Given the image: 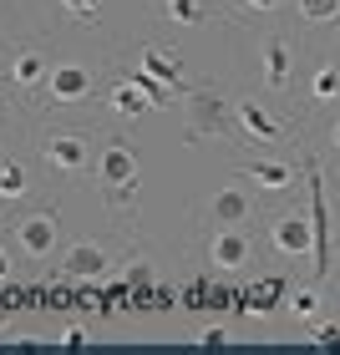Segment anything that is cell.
I'll return each instance as SVG.
<instances>
[{"instance_id":"10","label":"cell","mask_w":340,"mask_h":355,"mask_svg":"<svg viewBox=\"0 0 340 355\" xmlns=\"http://www.w3.org/2000/svg\"><path fill=\"white\" fill-rule=\"evenodd\" d=\"M295 41L280 36V31H259L254 36V71H259V87L264 96H289L295 92Z\"/></svg>"},{"instance_id":"4","label":"cell","mask_w":340,"mask_h":355,"mask_svg":"<svg viewBox=\"0 0 340 355\" xmlns=\"http://www.w3.org/2000/svg\"><path fill=\"white\" fill-rule=\"evenodd\" d=\"M96 148H102V127H87L76 117H46L31 127V153L56 183H82L96 173Z\"/></svg>"},{"instance_id":"24","label":"cell","mask_w":340,"mask_h":355,"mask_svg":"<svg viewBox=\"0 0 340 355\" xmlns=\"http://www.w3.org/2000/svg\"><path fill=\"white\" fill-rule=\"evenodd\" d=\"M295 15L305 26H340V0H295Z\"/></svg>"},{"instance_id":"14","label":"cell","mask_w":340,"mask_h":355,"mask_svg":"<svg viewBox=\"0 0 340 355\" xmlns=\"http://www.w3.org/2000/svg\"><path fill=\"white\" fill-rule=\"evenodd\" d=\"M112 249L107 244H96V239H82V244H71L67 254L56 259V274L51 279H61V284H102L107 274H112Z\"/></svg>"},{"instance_id":"33","label":"cell","mask_w":340,"mask_h":355,"mask_svg":"<svg viewBox=\"0 0 340 355\" xmlns=\"http://www.w3.org/2000/svg\"><path fill=\"white\" fill-rule=\"evenodd\" d=\"M0 82H6V67H0Z\"/></svg>"},{"instance_id":"23","label":"cell","mask_w":340,"mask_h":355,"mask_svg":"<svg viewBox=\"0 0 340 355\" xmlns=\"http://www.w3.org/2000/svg\"><path fill=\"white\" fill-rule=\"evenodd\" d=\"M61 26H76V31H102V0H51Z\"/></svg>"},{"instance_id":"27","label":"cell","mask_w":340,"mask_h":355,"mask_svg":"<svg viewBox=\"0 0 340 355\" xmlns=\"http://www.w3.org/2000/svg\"><path fill=\"white\" fill-rule=\"evenodd\" d=\"M198 340H203V345H223V340H234V335L223 330V325H208V330H198Z\"/></svg>"},{"instance_id":"5","label":"cell","mask_w":340,"mask_h":355,"mask_svg":"<svg viewBox=\"0 0 340 355\" xmlns=\"http://www.w3.org/2000/svg\"><path fill=\"white\" fill-rule=\"evenodd\" d=\"M183 142L198 148V142H234L239 122H234V96L223 92V82H193L183 96Z\"/></svg>"},{"instance_id":"20","label":"cell","mask_w":340,"mask_h":355,"mask_svg":"<svg viewBox=\"0 0 340 355\" xmlns=\"http://www.w3.org/2000/svg\"><path fill=\"white\" fill-rule=\"evenodd\" d=\"M305 96H310V107L340 102V61L335 56H315L310 61V71H305Z\"/></svg>"},{"instance_id":"19","label":"cell","mask_w":340,"mask_h":355,"mask_svg":"<svg viewBox=\"0 0 340 355\" xmlns=\"http://www.w3.org/2000/svg\"><path fill=\"white\" fill-rule=\"evenodd\" d=\"M102 284H127V289H153L158 284V264H153V254L142 249V244H133V254H122L117 264H112V274Z\"/></svg>"},{"instance_id":"8","label":"cell","mask_w":340,"mask_h":355,"mask_svg":"<svg viewBox=\"0 0 340 355\" xmlns=\"http://www.w3.org/2000/svg\"><path fill=\"white\" fill-rule=\"evenodd\" d=\"M10 239L31 264H46L61 249V203H36L10 218Z\"/></svg>"},{"instance_id":"22","label":"cell","mask_w":340,"mask_h":355,"mask_svg":"<svg viewBox=\"0 0 340 355\" xmlns=\"http://www.w3.org/2000/svg\"><path fill=\"white\" fill-rule=\"evenodd\" d=\"M31 127H36V122H31L26 112L10 102V92H6V87H0V148H15V142H31Z\"/></svg>"},{"instance_id":"28","label":"cell","mask_w":340,"mask_h":355,"mask_svg":"<svg viewBox=\"0 0 340 355\" xmlns=\"http://www.w3.org/2000/svg\"><path fill=\"white\" fill-rule=\"evenodd\" d=\"M92 335H96L92 325H67V330H61V340H71V345H76V340H92Z\"/></svg>"},{"instance_id":"13","label":"cell","mask_w":340,"mask_h":355,"mask_svg":"<svg viewBox=\"0 0 340 355\" xmlns=\"http://www.w3.org/2000/svg\"><path fill=\"white\" fill-rule=\"evenodd\" d=\"M264 244L274 259H310L315 254V223H310V208H289V214H274L269 218V229H264Z\"/></svg>"},{"instance_id":"21","label":"cell","mask_w":340,"mask_h":355,"mask_svg":"<svg viewBox=\"0 0 340 355\" xmlns=\"http://www.w3.org/2000/svg\"><path fill=\"white\" fill-rule=\"evenodd\" d=\"M320 289L325 284H289L284 289V300H280V315H289L295 325H315L320 315H325V300H320Z\"/></svg>"},{"instance_id":"9","label":"cell","mask_w":340,"mask_h":355,"mask_svg":"<svg viewBox=\"0 0 340 355\" xmlns=\"http://www.w3.org/2000/svg\"><path fill=\"white\" fill-rule=\"evenodd\" d=\"M127 67H137V71H148L158 87H168V96L178 102V96H183L188 87H193V76H188V61L173 51L168 41H158V36H142L133 51H117Z\"/></svg>"},{"instance_id":"3","label":"cell","mask_w":340,"mask_h":355,"mask_svg":"<svg viewBox=\"0 0 340 355\" xmlns=\"http://www.w3.org/2000/svg\"><path fill=\"white\" fill-rule=\"evenodd\" d=\"M51 56H56V46H51V31L46 26H26V21H15L6 31V46H0V67H6V87L10 92V102L26 112L31 122L41 117V96H46V71H51Z\"/></svg>"},{"instance_id":"11","label":"cell","mask_w":340,"mask_h":355,"mask_svg":"<svg viewBox=\"0 0 340 355\" xmlns=\"http://www.w3.org/2000/svg\"><path fill=\"white\" fill-rule=\"evenodd\" d=\"M254 203H259V193L249 183H223V188H214L198 208H193V234L223 229V223H249L254 218Z\"/></svg>"},{"instance_id":"29","label":"cell","mask_w":340,"mask_h":355,"mask_svg":"<svg viewBox=\"0 0 340 355\" xmlns=\"http://www.w3.org/2000/svg\"><path fill=\"white\" fill-rule=\"evenodd\" d=\"M15 21H21V15H15V10L6 6V0H0V31H6V26H15Z\"/></svg>"},{"instance_id":"25","label":"cell","mask_w":340,"mask_h":355,"mask_svg":"<svg viewBox=\"0 0 340 355\" xmlns=\"http://www.w3.org/2000/svg\"><path fill=\"white\" fill-rule=\"evenodd\" d=\"M280 6H284V0H234L239 15H274Z\"/></svg>"},{"instance_id":"18","label":"cell","mask_w":340,"mask_h":355,"mask_svg":"<svg viewBox=\"0 0 340 355\" xmlns=\"http://www.w3.org/2000/svg\"><path fill=\"white\" fill-rule=\"evenodd\" d=\"M219 10L208 0H153V26H168V31H198Z\"/></svg>"},{"instance_id":"1","label":"cell","mask_w":340,"mask_h":355,"mask_svg":"<svg viewBox=\"0 0 340 355\" xmlns=\"http://www.w3.org/2000/svg\"><path fill=\"white\" fill-rule=\"evenodd\" d=\"M112 56H117V46H107V41L96 46V51H82V46L56 51L51 56V71H46L41 117H82V107L102 102L107 76H112Z\"/></svg>"},{"instance_id":"32","label":"cell","mask_w":340,"mask_h":355,"mask_svg":"<svg viewBox=\"0 0 340 355\" xmlns=\"http://www.w3.org/2000/svg\"><path fill=\"white\" fill-rule=\"evenodd\" d=\"M6 214H10V208H6V198H0V218H6Z\"/></svg>"},{"instance_id":"17","label":"cell","mask_w":340,"mask_h":355,"mask_svg":"<svg viewBox=\"0 0 340 355\" xmlns=\"http://www.w3.org/2000/svg\"><path fill=\"white\" fill-rule=\"evenodd\" d=\"M31 193H36V183H31V163L21 157V142L0 148V198H6V208L31 203Z\"/></svg>"},{"instance_id":"31","label":"cell","mask_w":340,"mask_h":355,"mask_svg":"<svg viewBox=\"0 0 340 355\" xmlns=\"http://www.w3.org/2000/svg\"><path fill=\"white\" fill-rule=\"evenodd\" d=\"M0 340H10V315H0Z\"/></svg>"},{"instance_id":"6","label":"cell","mask_w":340,"mask_h":355,"mask_svg":"<svg viewBox=\"0 0 340 355\" xmlns=\"http://www.w3.org/2000/svg\"><path fill=\"white\" fill-rule=\"evenodd\" d=\"M254 259H259V244H254L249 223H223V229L198 234V274H214L219 284L249 279Z\"/></svg>"},{"instance_id":"12","label":"cell","mask_w":340,"mask_h":355,"mask_svg":"<svg viewBox=\"0 0 340 355\" xmlns=\"http://www.w3.org/2000/svg\"><path fill=\"white\" fill-rule=\"evenodd\" d=\"M234 122H239V137L249 142V148H264V153H280L289 142V127L284 117L274 112L264 96H239L234 102Z\"/></svg>"},{"instance_id":"26","label":"cell","mask_w":340,"mask_h":355,"mask_svg":"<svg viewBox=\"0 0 340 355\" xmlns=\"http://www.w3.org/2000/svg\"><path fill=\"white\" fill-rule=\"evenodd\" d=\"M10 279H15V259H10L6 239H0V284H10Z\"/></svg>"},{"instance_id":"30","label":"cell","mask_w":340,"mask_h":355,"mask_svg":"<svg viewBox=\"0 0 340 355\" xmlns=\"http://www.w3.org/2000/svg\"><path fill=\"white\" fill-rule=\"evenodd\" d=\"M325 142H330V153H340V117L330 122V137H325Z\"/></svg>"},{"instance_id":"7","label":"cell","mask_w":340,"mask_h":355,"mask_svg":"<svg viewBox=\"0 0 340 355\" xmlns=\"http://www.w3.org/2000/svg\"><path fill=\"white\" fill-rule=\"evenodd\" d=\"M305 198H310V223H315V254H310V264H315V279L320 284H330L335 279V244H330V188H325V168H320V153H305Z\"/></svg>"},{"instance_id":"16","label":"cell","mask_w":340,"mask_h":355,"mask_svg":"<svg viewBox=\"0 0 340 355\" xmlns=\"http://www.w3.org/2000/svg\"><path fill=\"white\" fill-rule=\"evenodd\" d=\"M234 168L259 198H269V193H295L300 173H305V168L289 163V157H244V163H234Z\"/></svg>"},{"instance_id":"15","label":"cell","mask_w":340,"mask_h":355,"mask_svg":"<svg viewBox=\"0 0 340 355\" xmlns=\"http://www.w3.org/2000/svg\"><path fill=\"white\" fill-rule=\"evenodd\" d=\"M102 112H107V122H117V127H133L142 112H153V96L142 92L133 76H127L117 61H112V76H107V92H102Z\"/></svg>"},{"instance_id":"2","label":"cell","mask_w":340,"mask_h":355,"mask_svg":"<svg viewBox=\"0 0 340 355\" xmlns=\"http://www.w3.org/2000/svg\"><path fill=\"white\" fill-rule=\"evenodd\" d=\"M96 188H102L107 218L122 239H137V193H142V157L137 142L117 132V122L102 127V148H96Z\"/></svg>"}]
</instances>
